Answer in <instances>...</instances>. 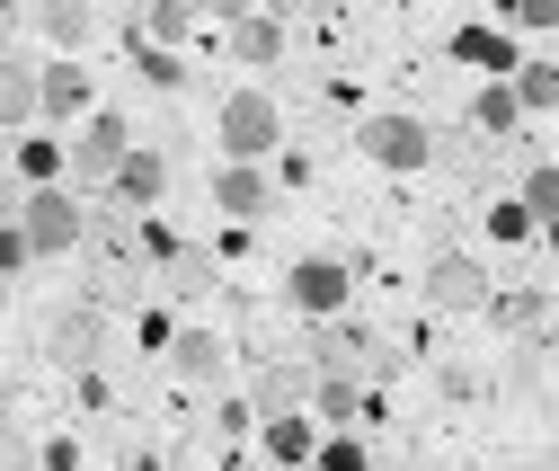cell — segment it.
<instances>
[{"instance_id":"8fae6325","label":"cell","mask_w":559,"mask_h":471,"mask_svg":"<svg viewBox=\"0 0 559 471\" xmlns=\"http://www.w3.org/2000/svg\"><path fill=\"white\" fill-rule=\"evenodd\" d=\"M107 196H116V205H133V214H152L160 196H169V161H160V152H133V161L116 169V187H107Z\"/></svg>"},{"instance_id":"2e32d148","label":"cell","mask_w":559,"mask_h":471,"mask_svg":"<svg viewBox=\"0 0 559 471\" xmlns=\"http://www.w3.org/2000/svg\"><path fill=\"white\" fill-rule=\"evenodd\" d=\"M471 125H479V133H515V125H524V98H515V81H488V90L471 98Z\"/></svg>"},{"instance_id":"f1b7e54d","label":"cell","mask_w":559,"mask_h":471,"mask_svg":"<svg viewBox=\"0 0 559 471\" xmlns=\"http://www.w3.org/2000/svg\"><path fill=\"white\" fill-rule=\"evenodd\" d=\"M542 240H550V258H559V223H550V232H542Z\"/></svg>"},{"instance_id":"e0dca14e","label":"cell","mask_w":559,"mask_h":471,"mask_svg":"<svg viewBox=\"0 0 559 471\" xmlns=\"http://www.w3.org/2000/svg\"><path fill=\"white\" fill-rule=\"evenodd\" d=\"M329 436H311V419H266V454L275 462H320Z\"/></svg>"},{"instance_id":"d4e9b609","label":"cell","mask_w":559,"mask_h":471,"mask_svg":"<svg viewBox=\"0 0 559 471\" xmlns=\"http://www.w3.org/2000/svg\"><path fill=\"white\" fill-rule=\"evenodd\" d=\"M488 232H498V240H533L542 223L524 214V196H515V205H488Z\"/></svg>"},{"instance_id":"277c9868","label":"cell","mask_w":559,"mask_h":471,"mask_svg":"<svg viewBox=\"0 0 559 471\" xmlns=\"http://www.w3.org/2000/svg\"><path fill=\"white\" fill-rule=\"evenodd\" d=\"M346 258H294V276H285V303L302 311V320H337L346 311Z\"/></svg>"},{"instance_id":"4fadbf2b","label":"cell","mask_w":559,"mask_h":471,"mask_svg":"<svg viewBox=\"0 0 559 471\" xmlns=\"http://www.w3.org/2000/svg\"><path fill=\"white\" fill-rule=\"evenodd\" d=\"M169 365L187 374V382H223V339H214V329H178V348H169Z\"/></svg>"},{"instance_id":"ba28073f","label":"cell","mask_w":559,"mask_h":471,"mask_svg":"<svg viewBox=\"0 0 559 471\" xmlns=\"http://www.w3.org/2000/svg\"><path fill=\"white\" fill-rule=\"evenodd\" d=\"M427 303H436V311H479V303H488V267L462 258V249L427 258Z\"/></svg>"},{"instance_id":"ac0fdd59","label":"cell","mask_w":559,"mask_h":471,"mask_svg":"<svg viewBox=\"0 0 559 471\" xmlns=\"http://www.w3.org/2000/svg\"><path fill=\"white\" fill-rule=\"evenodd\" d=\"M231 54L240 62H275V54H285V19H240L231 27Z\"/></svg>"},{"instance_id":"52a82bcc","label":"cell","mask_w":559,"mask_h":471,"mask_svg":"<svg viewBox=\"0 0 559 471\" xmlns=\"http://www.w3.org/2000/svg\"><path fill=\"white\" fill-rule=\"evenodd\" d=\"M453 62H471V72H488V81H515L524 72V45L507 36V27H488V19H471V27H453Z\"/></svg>"},{"instance_id":"9c48e42d","label":"cell","mask_w":559,"mask_h":471,"mask_svg":"<svg viewBox=\"0 0 559 471\" xmlns=\"http://www.w3.org/2000/svg\"><path fill=\"white\" fill-rule=\"evenodd\" d=\"M365 356H373V348H365L356 320H320V329H311V365H329V382H356Z\"/></svg>"},{"instance_id":"5bb4252c","label":"cell","mask_w":559,"mask_h":471,"mask_svg":"<svg viewBox=\"0 0 559 471\" xmlns=\"http://www.w3.org/2000/svg\"><path fill=\"white\" fill-rule=\"evenodd\" d=\"M62 169H72V152L53 143V133H27L19 143V187L36 196V187H62Z\"/></svg>"},{"instance_id":"7a4b0ae2","label":"cell","mask_w":559,"mask_h":471,"mask_svg":"<svg viewBox=\"0 0 559 471\" xmlns=\"http://www.w3.org/2000/svg\"><path fill=\"white\" fill-rule=\"evenodd\" d=\"M275 143H285V116H275V98H266V90L223 98V152H231V161L266 169V152H275Z\"/></svg>"},{"instance_id":"83f0119b","label":"cell","mask_w":559,"mask_h":471,"mask_svg":"<svg viewBox=\"0 0 559 471\" xmlns=\"http://www.w3.org/2000/svg\"><path fill=\"white\" fill-rule=\"evenodd\" d=\"M507 19H515V27H533V36H542V27H559V0H515V10H507Z\"/></svg>"},{"instance_id":"484cf974","label":"cell","mask_w":559,"mask_h":471,"mask_svg":"<svg viewBox=\"0 0 559 471\" xmlns=\"http://www.w3.org/2000/svg\"><path fill=\"white\" fill-rule=\"evenodd\" d=\"M133 62H143V81H152V90H178V54H160V45H143V54H133Z\"/></svg>"},{"instance_id":"ffe728a7","label":"cell","mask_w":559,"mask_h":471,"mask_svg":"<svg viewBox=\"0 0 559 471\" xmlns=\"http://www.w3.org/2000/svg\"><path fill=\"white\" fill-rule=\"evenodd\" d=\"M515 98H524V116H550V107H559V62H524V72H515Z\"/></svg>"},{"instance_id":"7402d4cb","label":"cell","mask_w":559,"mask_h":471,"mask_svg":"<svg viewBox=\"0 0 559 471\" xmlns=\"http://www.w3.org/2000/svg\"><path fill=\"white\" fill-rule=\"evenodd\" d=\"M36 27H45L53 45H81V36H90V10H81V0H45V10H36Z\"/></svg>"},{"instance_id":"30bf717a","label":"cell","mask_w":559,"mask_h":471,"mask_svg":"<svg viewBox=\"0 0 559 471\" xmlns=\"http://www.w3.org/2000/svg\"><path fill=\"white\" fill-rule=\"evenodd\" d=\"M0 116H10V125H36L45 116V72H36L27 54H0Z\"/></svg>"},{"instance_id":"d6986e66","label":"cell","mask_w":559,"mask_h":471,"mask_svg":"<svg viewBox=\"0 0 559 471\" xmlns=\"http://www.w3.org/2000/svg\"><path fill=\"white\" fill-rule=\"evenodd\" d=\"M524 214H533L542 232L559 223V161H533V169H524Z\"/></svg>"},{"instance_id":"9a60e30c","label":"cell","mask_w":559,"mask_h":471,"mask_svg":"<svg viewBox=\"0 0 559 471\" xmlns=\"http://www.w3.org/2000/svg\"><path fill=\"white\" fill-rule=\"evenodd\" d=\"M45 116H90V72L81 62H45Z\"/></svg>"},{"instance_id":"cb8c5ba5","label":"cell","mask_w":559,"mask_h":471,"mask_svg":"<svg viewBox=\"0 0 559 471\" xmlns=\"http://www.w3.org/2000/svg\"><path fill=\"white\" fill-rule=\"evenodd\" d=\"M311 471H373V454H365V445H356V436H329V445H320V462H311Z\"/></svg>"},{"instance_id":"6da1fadb","label":"cell","mask_w":559,"mask_h":471,"mask_svg":"<svg viewBox=\"0 0 559 471\" xmlns=\"http://www.w3.org/2000/svg\"><path fill=\"white\" fill-rule=\"evenodd\" d=\"M19 232H27L36 258H72V249L90 240V214H81V196H72V187H36L27 205H19Z\"/></svg>"},{"instance_id":"44dd1931","label":"cell","mask_w":559,"mask_h":471,"mask_svg":"<svg viewBox=\"0 0 559 471\" xmlns=\"http://www.w3.org/2000/svg\"><path fill=\"white\" fill-rule=\"evenodd\" d=\"M133 27H143V36H160V45H178V36H195V10H187V0H152V10L133 19Z\"/></svg>"},{"instance_id":"8992f818","label":"cell","mask_w":559,"mask_h":471,"mask_svg":"<svg viewBox=\"0 0 559 471\" xmlns=\"http://www.w3.org/2000/svg\"><path fill=\"white\" fill-rule=\"evenodd\" d=\"M45 356H53L62 374H81V382H90V374H98V356H107V320H98L90 303H81V311H62V320L45 329Z\"/></svg>"},{"instance_id":"4316f807","label":"cell","mask_w":559,"mask_h":471,"mask_svg":"<svg viewBox=\"0 0 559 471\" xmlns=\"http://www.w3.org/2000/svg\"><path fill=\"white\" fill-rule=\"evenodd\" d=\"M19 267H36V249H27V232L10 223V232H0V276H19Z\"/></svg>"},{"instance_id":"7c38bea8","label":"cell","mask_w":559,"mask_h":471,"mask_svg":"<svg viewBox=\"0 0 559 471\" xmlns=\"http://www.w3.org/2000/svg\"><path fill=\"white\" fill-rule=\"evenodd\" d=\"M266 196H275V187H266V169H249V161H231V169L214 178V205H223L231 223H258V214H266Z\"/></svg>"},{"instance_id":"3957f363","label":"cell","mask_w":559,"mask_h":471,"mask_svg":"<svg viewBox=\"0 0 559 471\" xmlns=\"http://www.w3.org/2000/svg\"><path fill=\"white\" fill-rule=\"evenodd\" d=\"M356 143H365V161H382V169H400V178L436 161V133L417 125V116H365V133H356Z\"/></svg>"},{"instance_id":"5b68a950","label":"cell","mask_w":559,"mask_h":471,"mask_svg":"<svg viewBox=\"0 0 559 471\" xmlns=\"http://www.w3.org/2000/svg\"><path fill=\"white\" fill-rule=\"evenodd\" d=\"M133 152H143V143L124 133V116H116V107H98V116H90V133H81V152H72V169H81L90 187H116V169H124Z\"/></svg>"},{"instance_id":"603a6c76","label":"cell","mask_w":559,"mask_h":471,"mask_svg":"<svg viewBox=\"0 0 559 471\" xmlns=\"http://www.w3.org/2000/svg\"><path fill=\"white\" fill-rule=\"evenodd\" d=\"M311 410L329 419V436H346V419L365 410V391H356V382H320V400H311Z\"/></svg>"}]
</instances>
